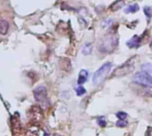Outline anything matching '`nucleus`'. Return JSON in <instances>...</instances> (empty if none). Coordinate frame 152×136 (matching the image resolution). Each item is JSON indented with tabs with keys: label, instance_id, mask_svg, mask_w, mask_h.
I'll return each mask as SVG.
<instances>
[{
	"label": "nucleus",
	"instance_id": "obj_1",
	"mask_svg": "<svg viewBox=\"0 0 152 136\" xmlns=\"http://www.w3.org/2000/svg\"><path fill=\"white\" fill-rule=\"evenodd\" d=\"M118 44V37L116 35H108L104 37L100 44V49L104 53H111Z\"/></svg>",
	"mask_w": 152,
	"mask_h": 136
},
{
	"label": "nucleus",
	"instance_id": "obj_2",
	"mask_svg": "<svg viewBox=\"0 0 152 136\" xmlns=\"http://www.w3.org/2000/svg\"><path fill=\"white\" fill-rule=\"evenodd\" d=\"M112 68V63L111 62H106L103 66H101L94 74L92 77V84L94 85H98L100 83H103L108 74L110 73V69Z\"/></svg>",
	"mask_w": 152,
	"mask_h": 136
},
{
	"label": "nucleus",
	"instance_id": "obj_3",
	"mask_svg": "<svg viewBox=\"0 0 152 136\" xmlns=\"http://www.w3.org/2000/svg\"><path fill=\"white\" fill-rule=\"evenodd\" d=\"M34 97H35L36 101L42 105V107L45 108L49 105L47 91L44 86L40 85V86H37L34 90Z\"/></svg>",
	"mask_w": 152,
	"mask_h": 136
},
{
	"label": "nucleus",
	"instance_id": "obj_4",
	"mask_svg": "<svg viewBox=\"0 0 152 136\" xmlns=\"http://www.w3.org/2000/svg\"><path fill=\"white\" fill-rule=\"evenodd\" d=\"M133 81L142 86H147V87L152 86V77L149 75V73L144 71L136 73L133 77Z\"/></svg>",
	"mask_w": 152,
	"mask_h": 136
},
{
	"label": "nucleus",
	"instance_id": "obj_5",
	"mask_svg": "<svg viewBox=\"0 0 152 136\" xmlns=\"http://www.w3.org/2000/svg\"><path fill=\"white\" fill-rule=\"evenodd\" d=\"M134 69V66L133 64H131L130 62H126L125 65L119 67L118 69H117L114 71V77H121L124 75H127L130 74L131 72H133Z\"/></svg>",
	"mask_w": 152,
	"mask_h": 136
},
{
	"label": "nucleus",
	"instance_id": "obj_6",
	"mask_svg": "<svg viewBox=\"0 0 152 136\" xmlns=\"http://www.w3.org/2000/svg\"><path fill=\"white\" fill-rule=\"evenodd\" d=\"M141 38L139 36L135 35L129 41H127L126 44L129 48H138L141 45Z\"/></svg>",
	"mask_w": 152,
	"mask_h": 136
},
{
	"label": "nucleus",
	"instance_id": "obj_7",
	"mask_svg": "<svg viewBox=\"0 0 152 136\" xmlns=\"http://www.w3.org/2000/svg\"><path fill=\"white\" fill-rule=\"evenodd\" d=\"M88 77V71L85 69H81L78 75V79H77V84H83L84 83L86 82Z\"/></svg>",
	"mask_w": 152,
	"mask_h": 136
},
{
	"label": "nucleus",
	"instance_id": "obj_8",
	"mask_svg": "<svg viewBox=\"0 0 152 136\" xmlns=\"http://www.w3.org/2000/svg\"><path fill=\"white\" fill-rule=\"evenodd\" d=\"M9 30V23L5 20H0V34L6 35Z\"/></svg>",
	"mask_w": 152,
	"mask_h": 136
},
{
	"label": "nucleus",
	"instance_id": "obj_9",
	"mask_svg": "<svg viewBox=\"0 0 152 136\" xmlns=\"http://www.w3.org/2000/svg\"><path fill=\"white\" fill-rule=\"evenodd\" d=\"M125 0H118V1H115L110 6V9L113 12L115 11H118L119 9H121L124 6H125Z\"/></svg>",
	"mask_w": 152,
	"mask_h": 136
},
{
	"label": "nucleus",
	"instance_id": "obj_10",
	"mask_svg": "<svg viewBox=\"0 0 152 136\" xmlns=\"http://www.w3.org/2000/svg\"><path fill=\"white\" fill-rule=\"evenodd\" d=\"M139 9H140L139 5L133 4V5H132V6H129L125 10V12L126 14H134V13L138 12Z\"/></svg>",
	"mask_w": 152,
	"mask_h": 136
},
{
	"label": "nucleus",
	"instance_id": "obj_11",
	"mask_svg": "<svg viewBox=\"0 0 152 136\" xmlns=\"http://www.w3.org/2000/svg\"><path fill=\"white\" fill-rule=\"evenodd\" d=\"M92 44L88 43V44H85L83 48H82V54L84 55H88L92 53Z\"/></svg>",
	"mask_w": 152,
	"mask_h": 136
},
{
	"label": "nucleus",
	"instance_id": "obj_12",
	"mask_svg": "<svg viewBox=\"0 0 152 136\" xmlns=\"http://www.w3.org/2000/svg\"><path fill=\"white\" fill-rule=\"evenodd\" d=\"M143 11H144L145 15H146L148 19H150V18L152 17V8H151L150 6H145Z\"/></svg>",
	"mask_w": 152,
	"mask_h": 136
},
{
	"label": "nucleus",
	"instance_id": "obj_13",
	"mask_svg": "<svg viewBox=\"0 0 152 136\" xmlns=\"http://www.w3.org/2000/svg\"><path fill=\"white\" fill-rule=\"evenodd\" d=\"M141 69H142V71H144V72L150 73V72H152V66H151L150 64H148V63L143 64V65L141 66Z\"/></svg>",
	"mask_w": 152,
	"mask_h": 136
},
{
	"label": "nucleus",
	"instance_id": "obj_14",
	"mask_svg": "<svg viewBox=\"0 0 152 136\" xmlns=\"http://www.w3.org/2000/svg\"><path fill=\"white\" fill-rule=\"evenodd\" d=\"M85 92H86V91H85V89L83 86H77L76 88V93H77V94L78 96H82L83 94H85Z\"/></svg>",
	"mask_w": 152,
	"mask_h": 136
},
{
	"label": "nucleus",
	"instance_id": "obj_15",
	"mask_svg": "<svg viewBox=\"0 0 152 136\" xmlns=\"http://www.w3.org/2000/svg\"><path fill=\"white\" fill-rule=\"evenodd\" d=\"M98 124H99L100 126H103V127L106 126L107 122H106L105 117H99V118H98Z\"/></svg>",
	"mask_w": 152,
	"mask_h": 136
},
{
	"label": "nucleus",
	"instance_id": "obj_16",
	"mask_svg": "<svg viewBox=\"0 0 152 136\" xmlns=\"http://www.w3.org/2000/svg\"><path fill=\"white\" fill-rule=\"evenodd\" d=\"M117 117L119 120H124V119H126V117H127V114L125 113V112H118L117 113Z\"/></svg>",
	"mask_w": 152,
	"mask_h": 136
},
{
	"label": "nucleus",
	"instance_id": "obj_17",
	"mask_svg": "<svg viewBox=\"0 0 152 136\" xmlns=\"http://www.w3.org/2000/svg\"><path fill=\"white\" fill-rule=\"evenodd\" d=\"M127 124H128V122L126 121V119L119 120V121H118V122H117V125H118V127H125V126H126V125H127Z\"/></svg>",
	"mask_w": 152,
	"mask_h": 136
},
{
	"label": "nucleus",
	"instance_id": "obj_18",
	"mask_svg": "<svg viewBox=\"0 0 152 136\" xmlns=\"http://www.w3.org/2000/svg\"><path fill=\"white\" fill-rule=\"evenodd\" d=\"M27 136H38V135H37V133L36 134V132H35L30 131V132H29V133H28V135H27Z\"/></svg>",
	"mask_w": 152,
	"mask_h": 136
}]
</instances>
